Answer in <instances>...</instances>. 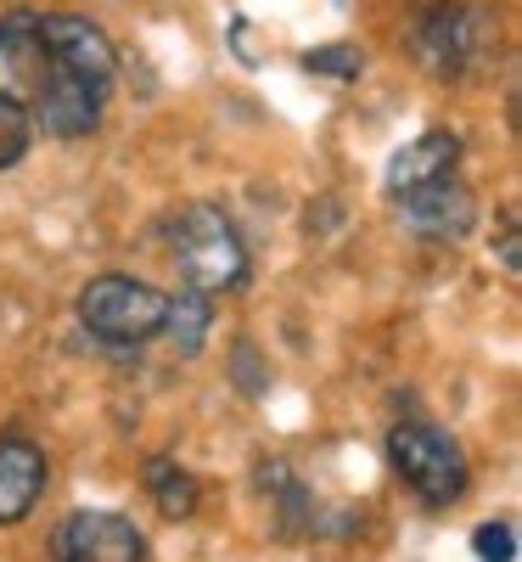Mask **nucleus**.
Here are the masks:
<instances>
[{
    "instance_id": "obj_1",
    "label": "nucleus",
    "mask_w": 522,
    "mask_h": 562,
    "mask_svg": "<svg viewBox=\"0 0 522 562\" xmlns=\"http://www.w3.org/2000/svg\"><path fill=\"white\" fill-rule=\"evenodd\" d=\"M163 310L169 299L158 288L135 276H97L90 288L79 293V321L90 338H102L113 349H129V344H147L163 333Z\"/></svg>"
},
{
    "instance_id": "obj_2",
    "label": "nucleus",
    "mask_w": 522,
    "mask_h": 562,
    "mask_svg": "<svg viewBox=\"0 0 522 562\" xmlns=\"http://www.w3.org/2000/svg\"><path fill=\"white\" fill-rule=\"evenodd\" d=\"M174 259L185 270V288H197V293H225V288H242V276H248V248L242 237H236V225L197 203V209H185L174 220Z\"/></svg>"
},
{
    "instance_id": "obj_3",
    "label": "nucleus",
    "mask_w": 522,
    "mask_h": 562,
    "mask_svg": "<svg viewBox=\"0 0 522 562\" xmlns=\"http://www.w3.org/2000/svg\"><path fill=\"white\" fill-rule=\"evenodd\" d=\"M388 461L394 473L427 501V506H450L466 495V456L444 428H427V422H399L388 434Z\"/></svg>"
},
{
    "instance_id": "obj_4",
    "label": "nucleus",
    "mask_w": 522,
    "mask_h": 562,
    "mask_svg": "<svg viewBox=\"0 0 522 562\" xmlns=\"http://www.w3.org/2000/svg\"><path fill=\"white\" fill-rule=\"evenodd\" d=\"M52 562H147V535L124 512H73L52 535Z\"/></svg>"
},
{
    "instance_id": "obj_5",
    "label": "nucleus",
    "mask_w": 522,
    "mask_h": 562,
    "mask_svg": "<svg viewBox=\"0 0 522 562\" xmlns=\"http://www.w3.org/2000/svg\"><path fill=\"white\" fill-rule=\"evenodd\" d=\"M478 45H484L478 7H427L421 23H416V57L439 79H461L478 63Z\"/></svg>"
},
{
    "instance_id": "obj_6",
    "label": "nucleus",
    "mask_w": 522,
    "mask_h": 562,
    "mask_svg": "<svg viewBox=\"0 0 522 562\" xmlns=\"http://www.w3.org/2000/svg\"><path fill=\"white\" fill-rule=\"evenodd\" d=\"M394 203H399L405 225L416 231V237H427V243H455V237L472 231V220H478V203H472V192L461 186V175H444L433 186H416V192H405Z\"/></svg>"
},
{
    "instance_id": "obj_7",
    "label": "nucleus",
    "mask_w": 522,
    "mask_h": 562,
    "mask_svg": "<svg viewBox=\"0 0 522 562\" xmlns=\"http://www.w3.org/2000/svg\"><path fill=\"white\" fill-rule=\"evenodd\" d=\"M34 29H39L45 57H52L57 68H73V74H84V79L113 85L118 52H113V40H107L97 23H84V18H34Z\"/></svg>"
},
{
    "instance_id": "obj_8",
    "label": "nucleus",
    "mask_w": 522,
    "mask_h": 562,
    "mask_svg": "<svg viewBox=\"0 0 522 562\" xmlns=\"http://www.w3.org/2000/svg\"><path fill=\"white\" fill-rule=\"evenodd\" d=\"M45 479H52V467H45V450L34 439H18V434L0 439V529L23 524L39 506Z\"/></svg>"
},
{
    "instance_id": "obj_9",
    "label": "nucleus",
    "mask_w": 522,
    "mask_h": 562,
    "mask_svg": "<svg viewBox=\"0 0 522 562\" xmlns=\"http://www.w3.org/2000/svg\"><path fill=\"white\" fill-rule=\"evenodd\" d=\"M45 74V45L34 29V12H7L0 18V90L29 102V90Z\"/></svg>"
},
{
    "instance_id": "obj_10",
    "label": "nucleus",
    "mask_w": 522,
    "mask_h": 562,
    "mask_svg": "<svg viewBox=\"0 0 522 562\" xmlns=\"http://www.w3.org/2000/svg\"><path fill=\"white\" fill-rule=\"evenodd\" d=\"M455 164H461V140H455L450 130H427V135L410 140V147L394 153V164H388V192L405 198V192H416V186H433V180L455 175Z\"/></svg>"
},
{
    "instance_id": "obj_11",
    "label": "nucleus",
    "mask_w": 522,
    "mask_h": 562,
    "mask_svg": "<svg viewBox=\"0 0 522 562\" xmlns=\"http://www.w3.org/2000/svg\"><path fill=\"white\" fill-rule=\"evenodd\" d=\"M208 326H214V304H208V293L180 288V299H169V310H163V333H169L174 355H197L203 338H208Z\"/></svg>"
},
{
    "instance_id": "obj_12",
    "label": "nucleus",
    "mask_w": 522,
    "mask_h": 562,
    "mask_svg": "<svg viewBox=\"0 0 522 562\" xmlns=\"http://www.w3.org/2000/svg\"><path fill=\"white\" fill-rule=\"evenodd\" d=\"M147 490L158 495V506L169 512V518H192V512H197V479L180 473L169 456H152L147 461Z\"/></svg>"
},
{
    "instance_id": "obj_13",
    "label": "nucleus",
    "mask_w": 522,
    "mask_h": 562,
    "mask_svg": "<svg viewBox=\"0 0 522 562\" xmlns=\"http://www.w3.org/2000/svg\"><path fill=\"white\" fill-rule=\"evenodd\" d=\"M34 147V124H29V108L18 97L0 90V169L23 164V153Z\"/></svg>"
},
{
    "instance_id": "obj_14",
    "label": "nucleus",
    "mask_w": 522,
    "mask_h": 562,
    "mask_svg": "<svg viewBox=\"0 0 522 562\" xmlns=\"http://www.w3.org/2000/svg\"><path fill=\"white\" fill-rule=\"evenodd\" d=\"M304 68L309 74H331V79H360L365 74V52L360 45H315V52H304Z\"/></svg>"
},
{
    "instance_id": "obj_15",
    "label": "nucleus",
    "mask_w": 522,
    "mask_h": 562,
    "mask_svg": "<svg viewBox=\"0 0 522 562\" xmlns=\"http://www.w3.org/2000/svg\"><path fill=\"white\" fill-rule=\"evenodd\" d=\"M472 551H478V562H517V529L511 524H478L472 529Z\"/></svg>"
},
{
    "instance_id": "obj_16",
    "label": "nucleus",
    "mask_w": 522,
    "mask_h": 562,
    "mask_svg": "<svg viewBox=\"0 0 522 562\" xmlns=\"http://www.w3.org/2000/svg\"><path fill=\"white\" fill-rule=\"evenodd\" d=\"M500 259H506V270H517V220H506V237H500Z\"/></svg>"
}]
</instances>
